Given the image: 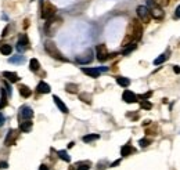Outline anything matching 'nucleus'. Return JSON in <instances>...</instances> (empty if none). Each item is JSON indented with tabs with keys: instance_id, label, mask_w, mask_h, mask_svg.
<instances>
[{
	"instance_id": "58836bf2",
	"label": "nucleus",
	"mask_w": 180,
	"mask_h": 170,
	"mask_svg": "<svg viewBox=\"0 0 180 170\" xmlns=\"http://www.w3.org/2000/svg\"><path fill=\"white\" fill-rule=\"evenodd\" d=\"M3 123H4V116L3 114H0V126H3Z\"/></svg>"
},
{
	"instance_id": "9d476101",
	"label": "nucleus",
	"mask_w": 180,
	"mask_h": 170,
	"mask_svg": "<svg viewBox=\"0 0 180 170\" xmlns=\"http://www.w3.org/2000/svg\"><path fill=\"white\" fill-rule=\"evenodd\" d=\"M17 136H18V131H17V130H14V129H11V130L7 133L6 138H4V145H7V147L13 145L14 142L17 141Z\"/></svg>"
},
{
	"instance_id": "bb28decb",
	"label": "nucleus",
	"mask_w": 180,
	"mask_h": 170,
	"mask_svg": "<svg viewBox=\"0 0 180 170\" xmlns=\"http://www.w3.org/2000/svg\"><path fill=\"white\" fill-rule=\"evenodd\" d=\"M58 156H60V159H62V160H65V162L71 160V158H69V155H68L66 151H58Z\"/></svg>"
},
{
	"instance_id": "f8f14e48",
	"label": "nucleus",
	"mask_w": 180,
	"mask_h": 170,
	"mask_svg": "<svg viewBox=\"0 0 180 170\" xmlns=\"http://www.w3.org/2000/svg\"><path fill=\"white\" fill-rule=\"evenodd\" d=\"M148 10H150V15H151L154 20H162L163 18V11L159 6H154Z\"/></svg>"
},
{
	"instance_id": "4468645a",
	"label": "nucleus",
	"mask_w": 180,
	"mask_h": 170,
	"mask_svg": "<svg viewBox=\"0 0 180 170\" xmlns=\"http://www.w3.org/2000/svg\"><path fill=\"white\" fill-rule=\"evenodd\" d=\"M3 76H4L8 82H11V83H15V82L19 80V76L17 75L15 72H8V71H4V72H3Z\"/></svg>"
},
{
	"instance_id": "cd10ccee",
	"label": "nucleus",
	"mask_w": 180,
	"mask_h": 170,
	"mask_svg": "<svg viewBox=\"0 0 180 170\" xmlns=\"http://www.w3.org/2000/svg\"><path fill=\"white\" fill-rule=\"evenodd\" d=\"M11 64H22L24 62V57L22 56H17V57H11L10 58Z\"/></svg>"
},
{
	"instance_id": "b1692460",
	"label": "nucleus",
	"mask_w": 180,
	"mask_h": 170,
	"mask_svg": "<svg viewBox=\"0 0 180 170\" xmlns=\"http://www.w3.org/2000/svg\"><path fill=\"white\" fill-rule=\"evenodd\" d=\"M133 151H134V149H133V148L130 147L129 144H127V145H123V147H122V149H121V155H122V156H127V155H130Z\"/></svg>"
},
{
	"instance_id": "0eeeda50",
	"label": "nucleus",
	"mask_w": 180,
	"mask_h": 170,
	"mask_svg": "<svg viewBox=\"0 0 180 170\" xmlns=\"http://www.w3.org/2000/svg\"><path fill=\"white\" fill-rule=\"evenodd\" d=\"M93 61V51L91 50H86L83 54H80V56L76 57V62H79V64H89V62Z\"/></svg>"
},
{
	"instance_id": "412c9836",
	"label": "nucleus",
	"mask_w": 180,
	"mask_h": 170,
	"mask_svg": "<svg viewBox=\"0 0 180 170\" xmlns=\"http://www.w3.org/2000/svg\"><path fill=\"white\" fill-rule=\"evenodd\" d=\"M65 90L68 93H71V94H76V93H78V84H75V83H66L65 84Z\"/></svg>"
},
{
	"instance_id": "ddd939ff",
	"label": "nucleus",
	"mask_w": 180,
	"mask_h": 170,
	"mask_svg": "<svg viewBox=\"0 0 180 170\" xmlns=\"http://www.w3.org/2000/svg\"><path fill=\"white\" fill-rule=\"evenodd\" d=\"M82 72L89 75L90 78H98L101 71H100L98 68H82Z\"/></svg>"
},
{
	"instance_id": "473e14b6",
	"label": "nucleus",
	"mask_w": 180,
	"mask_h": 170,
	"mask_svg": "<svg viewBox=\"0 0 180 170\" xmlns=\"http://www.w3.org/2000/svg\"><path fill=\"white\" fill-rule=\"evenodd\" d=\"M151 94H152V93H151V91H148V93H146V94L138 95V98H140V100H147V98L151 97Z\"/></svg>"
},
{
	"instance_id": "c9c22d12",
	"label": "nucleus",
	"mask_w": 180,
	"mask_h": 170,
	"mask_svg": "<svg viewBox=\"0 0 180 170\" xmlns=\"http://www.w3.org/2000/svg\"><path fill=\"white\" fill-rule=\"evenodd\" d=\"M174 18H180V6L176 9V13H174Z\"/></svg>"
},
{
	"instance_id": "5701e85b",
	"label": "nucleus",
	"mask_w": 180,
	"mask_h": 170,
	"mask_svg": "<svg viewBox=\"0 0 180 170\" xmlns=\"http://www.w3.org/2000/svg\"><path fill=\"white\" fill-rule=\"evenodd\" d=\"M98 138H100L98 134H87V136H83L82 137L83 142H91V141H94V140H98Z\"/></svg>"
},
{
	"instance_id": "6e6552de",
	"label": "nucleus",
	"mask_w": 180,
	"mask_h": 170,
	"mask_svg": "<svg viewBox=\"0 0 180 170\" xmlns=\"http://www.w3.org/2000/svg\"><path fill=\"white\" fill-rule=\"evenodd\" d=\"M29 47V39L25 33H21L19 35V39H18V43H17V50L18 51H24Z\"/></svg>"
},
{
	"instance_id": "1a4fd4ad",
	"label": "nucleus",
	"mask_w": 180,
	"mask_h": 170,
	"mask_svg": "<svg viewBox=\"0 0 180 170\" xmlns=\"http://www.w3.org/2000/svg\"><path fill=\"white\" fill-rule=\"evenodd\" d=\"M33 118V111L32 108H29V106H22L21 109H19V119L21 120H30Z\"/></svg>"
},
{
	"instance_id": "7ed1b4c3",
	"label": "nucleus",
	"mask_w": 180,
	"mask_h": 170,
	"mask_svg": "<svg viewBox=\"0 0 180 170\" xmlns=\"http://www.w3.org/2000/svg\"><path fill=\"white\" fill-rule=\"evenodd\" d=\"M61 22H62V18H60V17L49 18L47 22H46V25H44V32H46V35L53 36V35L55 33V31L58 29V26L61 25Z\"/></svg>"
},
{
	"instance_id": "c85d7f7f",
	"label": "nucleus",
	"mask_w": 180,
	"mask_h": 170,
	"mask_svg": "<svg viewBox=\"0 0 180 170\" xmlns=\"http://www.w3.org/2000/svg\"><path fill=\"white\" fill-rule=\"evenodd\" d=\"M140 106H141L143 109H151V108H152V104L150 102V101H147V100H141Z\"/></svg>"
},
{
	"instance_id": "4be33fe9",
	"label": "nucleus",
	"mask_w": 180,
	"mask_h": 170,
	"mask_svg": "<svg viewBox=\"0 0 180 170\" xmlns=\"http://www.w3.org/2000/svg\"><path fill=\"white\" fill-rule=\"evenodd\" d=\"M29 68H30V71L36 72V71H39V68H40V64H39V61L36 58H32L29 61Z\"/></svg>"
},
{
	"instance_id": "ea45409f",
	"label": "nucleus",
	"mask_w": 180,
	"mask_h": 170,
	"mask_svg": "<svg viewBox=\"0 0 180 170\" xmlns=\"http://www.w3.org/2000/svg\"><path fill=\"white\" fill-rule=\"evenodd\" d=\"M174 73H180V67H173Z\"/></svg>"
},
{
	"instance_id": "72a5a7b5",
	"label": "nucleus",
	"mask_w": 180,
	"mask_h": 170,
	"mask_svg": "<svg viewBox=\"0 0 180 170\" xmlns=\"http://www.w3.org/2000/svg\"><path fill=\"white\" fill-rule=\"evenodd\" d=\"M89 169H90L89 164H79V167H78L76 170H89Z\"/></svg>"
},
{
	"instance_id": "393cba45",
	"label": "nucleus",
	"mask_w": 180,
	"mask_h": 170,
	"mask_svg": "<svg viewBox=\"0 0 180 170\" xmlns=\"http://www.w3.org/2000/svg\"><path fill=\"white\" fill-rule=\"evenodd\" d=\"M168 57H169V54L168 53H163V54H161L158 58H155L154 60V64L155 65H159V64H162V62H165L166 60H168Z\"/></svg>"
},
{
	"instance_id": "6ab92c4d",
	"label": "nucleus",
	"mask_w": 180,
	"mask_h": 170,
	"mask_svg": "<svg viewBox=\"0 0 180 170\" xmlns=\"http://www.w3.org/2000/svg\"><path fill=\"white\" fill-rule=\"evenodd\" d=\"M11 51H13V47L10 44H6V43H0V53L3 56H10Z\"/></svg>"
},
{
	"instance_id": "79ce46f5",
	"label": "nucleus",
	"mask_w": 180,
	"mask_h": 170,
	"mask_svg": "<svg viewBox=\"0 0 180 170\" xmlns=\"http://www.w3.org/2000/svg\"><path fill=\"white\" fill-rule=\"evenodd\" d=\"M74 144H75V142H69V144H68V148H72V147H74Z\"/></svg>"
},
{
	"instance_id": "f704fd0d",
	"label": "nucleus",
	"mask_w": 180,
	"mask_h": 170,
	"mask_svg": "<svg viewBox=\"0 0 180 170\" xmlns=\"http://www.w3.org/2000/svg\"><path fill=\"white\" fill-rule=\"evenodd\" d=\"M7 167H8L7 162H0V169H7Z\"/></svg>"
},
{
	"instance_id": "2eb2a0df",
	"label": "nucleus",
	"mask_w": 180,
	"mask_h": 170,
	"mask_svg": "<svg viewBox=\"0 0 180 170\" xmlns=\"http://www.w3.org/2000/svg\"><path fill=\"white\" fill-rule=\"evenodd\" d=\"M53 100H54L55 105L58 106V109H60V111L62 112V114H68V108H66V105L62 102V101L60 100V98L57 97V95H54V97H53Z\"/></svg>"
},
{
	"instance_id": "c756f323",
	"label": "nucleus",
	"mask_w": 180,
	"mask_h": 170,
	"mask_svg": "<svg viewBox=\"0 0 180 170\" xmlns=\"http://www.w3.org/2000/svg\"><path fill=\"white\" fill-rule=\"evenodd\" d=\"M134 48H136V44H134V43H132V44H130L129 47H127V46H126V48H125V50H123V56H127V54H129L130 51H133V50H134Z\"/></svg>"
},
{
	"instance_id": "f3484780",
	"label": "nucleus",
	"mask_w": 180,
	"mask_h": 170,
	"mask_svg": "<svg viewBox=\"0 0 180 170\" xmlns=\"http://www.w3.org/2000/svg\"><path fill=\"white\" fill-rule=\"evenodd\" d=\"M50 86L46 83V82H40V83L38 84V93H42V94H47V93H50Z\"/></svg>"
},
{
	"instance_id": "423d86ee",
	"label": "nucleus",
	"mask_w": 180,
	"mask_h": 170,
	"mask_svg": "<svg viewBox=\"0 0 180 170\" xmlns=\"http://www.w3.org/2000/svg\"><path fill=\"white\" fill-rule=\"evenodd\" d=\"M137 15H138V18H140V21L141 22H150V20H151V15H150V10L147 9L146 6H138L137 7Z\"/></svg>"
},
{
	"instance_id": "20e7f679",
	"label": "nucleus",
	"mask_w": 180,
	"mask_h": 170,
	"mask_svg": "<svg viewBox=\"0 0 180 170\" xmlns=\"http://www.w3.org/2000/svg\"><path fill=\"white\" fill-rule=\"evenodd\" d=\"M55 13H57V9H55L54 4H51L50 2H46V3H43V6H42L40 17L43 18V20H49V18L54 17Z\"/></svg>"
},
{
	"instance_id": "a211bd4d",
	"label": "nucleus",
	"mask_w": 180,
	"mask_h": 170,
	"mask_svg": "<svg viewBox=\"0 0 180 170\" xmlns=\"http://www.w3.org/2000/svg\"><path fill=\"white\" fill-rule=\"evenodd\" d=\"M18 90H19V94H21L24 98H28L30 94H32L30 89H29V87H28V86H25V84H21V86L18 87Z\"/></svg>"
},
{
	"instance_id": "39448f33",
	"label": "nucleus",
	"mask_w": 180,
	"mask_h": 170,
	"mask_svg": "<svg viewBox=\"0 0 180 170\" xmlns=\"http://www.w3.org/2000/svg\"><path fill=\"white\" fill-rule=\"evenodd\" d=\"M96 54H97V60L100 62H104L105 60L110 58V53L107 50V46L105 44H97L96 46Z\"/></svg>"
},
{
	"instance_id": "7c9ffc66",
	"label": "nucleus",
	"mask_w": 180,
	"mask_h": 170,
	"mask_svg": "<svg viewBox=\"0 0 180 170\" xmlns=\"http://www.w3.org/2000/svg\"><path fill=\"white\" fill-rule=\"evenodd\" d=\"M138 144H140L141 148H146V147H148V145L151 144V141H150V140H147V138H143V140H140V141H138Z\"/></svg>"
},
{
	"instance_id": "f03ea898",
	"label": "nucleus",
	"mask_w": 180,
	"mask_h": 170,
	"mask_svg": "<svg viewBox=\"0 0 180 170\" xmlns=\"http://www.w3.org/2000/svg\"><path fill=\"white\" fill-rule=\"evenodd\" d=\"M44 50L47 51V54H50V56L53 57V58L58 60V61H64L66 62V58L62 56V54L60 53V50L57 48V46H55L54 42H51V40H47L46 43H44Z\"/></svg>"
},
{
	"instance_id": "4c0bfd02",
	"label": "nucleus",
	"mask_w": 180,
	"mask_h": 170,
	"mask_svg": "<svg viewBox=\"0 0 180 170\" xmlns=\"http://www.w3.org/2000/svg\"><path fill=\"white\" fill-rule=\"evenodd\" d=\"M119 163H121V159H118V160H115V162H114V163L111 164V167H115V166H118Z\"/></svg>"
},
{
	"instance_id": "f257e3e1",
	"label": "nucleus",
	"mask_w": 180,
	"mask_h": 170,
	"mask_svg": "<svg viewBox=\"0 0 180 170\" xmlns=\"http://www.w3.org/2000/svg\"><path fill=\"white\" fill-rule=\"evenodd\" d=\"M141 36H143V25H141V22H138V20H133L132 22H130L129 28H127L126 37H125L123 42H122V46L126 47V46L140 40Z\"/></svg>"
},
{
	"instance_id": "9b49d317",
	"label": "nucleus",
	"mask_w": 180,
	"mask_h": 170,
	"mask_svg": "<svg viewBox=\"0 0 180 170\" xmlns=\"http://www.w3.org/2000/svg\"><path fill=\"white\" fill-rule=\"evenodd\" d=\"M122 100L127 104H133L137 101V95H136L134 93H132L130 90H125L123 94H122Z\"/></svg>"
},
{
	"instance_id": "2f4dec72",
	"label": "nucleus",
	"mask_w": 180,
	"mask_h": 170,
	"mask_svg": "<svg viewBox=\"0 0 180 170\" xmlns=\"http://www.w3.org/2000/svg\"><path fill=\"white\" fill-rule=\"evenodd\" d=\"M6 105H7V100H6L4 93H3V95H2V101H0V109H2V108H4Z\"/></svg>"
},
{
	"instance_id": "aec40b11",
	"label": "nucleus",
	"mask_w": 180,
	"mask_h": 170,
	"mask_svg": "<svg viewBox=\"0 0 180 170\" xmlns=\"http://www.w3.org/2000/svg\"><path fill=\"white\" fill-rule=\"evenodd\" d=\"M116 83L121 87H127L130 84V80L127 78H123V76H118V78H116Z\"/></svg>"
},
{
	"instance_id": "a878e982",
	"label": "nucleus",
	"mask_w": 180,
	"mask_h": 170,
	"mask_svg": "<svg viewBox=\"0 0 180 170\" xmlns=\"http://www.w3.org/2000/svg\"><path fill=\"white\" fill-rule=\"evenodd\" d=\"M79 98L83 101V102L86 104H91V95L87 94V93H82V94H79Z\"/></svg>"
},
{
	"instance_id": "a19ab883",
	"label": "nucleus",
	"mask_w": 180,
	"mask_h": 170,
	"mask_svg": "<svg viewBox=\"0 0 180 170\" xmlns=\"http://www.w3.org/2000/svg\"><path fill=\"white\" fill-rule=\"evenodd\" d=\"M39 170H49V167H47L46 164H42V166H40V169H39Z\"/></svg>"
},
{
	"instance_id": "dca6fc26",
	"label": "nucleus",
	"mask_w": 180,
	"mask_h": 170,
	"mask_svg": "<svg viewBox=\"0 0 180 170\" xmlns=\"http://www.w3.org/2000/svg\"><path fill=\"white\" fill-rule=\"evenodd\" d=\"M30 129H32V122L30 120H22L19 123V130L24 131V133H28Z\"/></svg>"
},
{
	"instance_id": "e433bc0d",
	"label": "nucleus",
	"mask_w": 180,
	"mask_h": 170,
	"mask_svg": "<svg viewBox=\"0 0 180 170\" xmlns=\"http://www.w3.org/2000/svg\"><path fill=\"white\" fill-rule=\"evenodd\" d=\"M4 84H6V90H7V94H8V95H11V87L8 86L7 83H4Z\"/></svg>"
}]
</instances>
